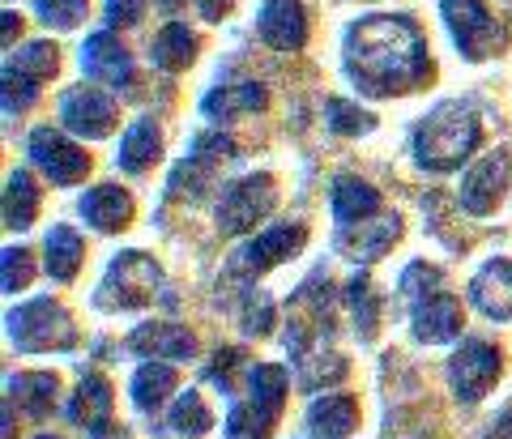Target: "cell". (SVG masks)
<instances>
[{"mask_svg": "<svg viewBox=\"0 0 512 439\" xmlns=\"http://www.w3.org/2000/svg\"><path fill=\"white\" fill-rule=\"evenodd\" d=\"M346 73L350 81L384 99V94H406L414 86H423L431 77V60H427V43L419 35V26L397 13H376V18H359L346 30Z\"/></svg>", "mask_w": 512, "mask_h": 439, "instance_id": "cell-1", "label": "cell"}, {"mask_svg": "<svg viewBox=\"0 0 512 439\" xmlns=\"http://www.w3.org/2000/svg\"><path fill=\"white\" fill-rule=\"evenodd\" d=\"M478 137H483V128H478L474 107L448 99L440 107H431L423 124L414 128L410 150L419 158V167L427 171H453L478 150Z\"/></svg>", "mask_w": 512, "mask_h": 439, "instance_id": "cell-2", "label": "cell"}, {"mask_svg": "<svg viewBox=\"0 0 512 439\" xmlns=\"http://www.w3.org/2000/svg\"><path fill=\"white\" fill-rule=\"evenodd\" d=\"M286 393H291V380H286L282 367H274V363L248 367V397L231 405L227 439H269L282 418Z\"/></svg>", "mask_w": 512, "mask_h": 439, "instance_id": "cell-3", "label": "cell"}, {"mask_svg": "<svg viewBox=\"0 0 512 439\" xmlns=\"http://www.w3.org/2000/svg\"><path fill=\"white\" fill-rule=\"evenodd\" d=\"M5 324H9V341L18 350H26V354H35V350H69L77 341L69 312H64L60 303H52V299H30L22 307H13Z\"/></svg>", "mask_w": 512, "mask_h": 439, "instance_id": "cell-4", "label": "cell"}, {"mask_svg": "<svg viewBox=\"0 0 512 439\" xmlns=\"http://www.w3.org/2000/svg\"><path fill=\"white\" fill-rule=\"evenodd\" d=\"M163 286V269H158V260L146 256V252H120L111 260L107 278L99 286V307L107 312H128V307H146L154 299V290Z\"/></svg>", "mask_w": 512, "mask_h": 439, "instance_id": "cell-5", "label": "cell"}, {"mask_svg": "<svg viewBox=\"0 0 512 439\" xmlns=\"http://www.w3.org/2000/svg\"><path fill=\"white\" fill-rule=\"evenodd\" d=\"M274 205H278L274 175H244V180L227 184V192H222V201H218V231L222 235H244L261 218L274 214Z\"/></svg>", "mask_w": 512, "mask_h": 439, "instance_id": "cell-6", "label": "cell"}, {"mask_svg": "<svg viewBox=\"0 0 512 439\" xmlns=\"http://www.w3.org/2000/svg\"><path fill=\"white\" fill-rule=\"evenodd\" d=\"M440 13L466 60H487L500 47V30H495V18L483 0H440Z\"/></svg>", "mask_w": 512, "mask_h": 439, "instance_id": "cell-7", "label": "cell"}, {"mask_svg": "<svg viewBox=\"0 0 512 439\" xmlns=\"http://www.w3.org/2000/svg\"><path fill=\"white\" fill-rule=\"evenodd\" d=\"M26 150H30V162H35L52 184H77V180H86V171H90V154L82 145H73L64 133H56V128H35Z\"/></svg>", "mask_w": 512, "mask_h": 439, "instance_id": "cell-8", "label": "cell"}, {"mask_svg": "<svg viewBox=\"0 0 512 439\" xmlns=\"http://www.w3.org/2000/svg\"><path fill=\"white\" fill-rule=\"evenodd\" d=\"M495 376H500V350L487 346V341H461V350L448 359V384L466 405L483 401Z\"/></svg>", "mask_w": 512, "mask_h": 439, "instance_id": "cell-9", "label": "cell"}, {"mask_svg": "<svg viewBox=\"0 0 512 439\" xmlns=\"http://www.w3.org/2000/svg\"><path fill=\"white\" fill-rule=\"evenodd\" d=\"M60 120L69 133L99 141V137H111V128H116V103L94 86H73L60 99Z\"/></svg>", "mask_w": 512, "mask_h": 439, "instance_id": "cell-10", "label": "cell"}, {"mask_svg": "<svg viewBox=\"0 0 512 439\" xmlns=\"http://www.w3.org/2000/svg\"><path fill=\"white\" fill-rule=\"evenodd\" d=\"M508 175H512V158L504 150L487 154L478 167L466 171V180H461V209H466V214H491L508 188Z\"/></svg>", "mask_w": 512, "mask_h": 439, "instance_id": "cell-11", "label": "cell"}, {"mask_svg": "<svg viewBox=\"0 0 512 439\" xmlns=\"http://www.w3.org/2000/svg\"><path fill=\"white\" fill-rule=\"evenodd\" d=\"M303 239H308L303 226H274V231L256 235L248 248H239L235 260H231V269L235 273H265V269H274L278 260L291 256L295 248H303Z\"/></svg>", "mask_w": 512, "mask_h": 439, "instance_id": "cell-12", "label": "cell"}, {"mask_svg": "<svg viewBox=\"0 0 512 439\" xmlns=\"http://www.w3.org/2000/svg\"><path fill=\"white\" fill-rule=\"evenodd\" d=\"M410 329L419 341H427V346L453 341L461 333V303L453 295H444V290H436V295H427L410 307Z\"/></svg>", "mask_w": 512, "mask_h": 439, "instance_id": "cell-13", "label": "cell"}, {"mask_svg": "<svg viewBox=\"0 0 512 439\" xmlns=\"http://www.w3.org/2000/svg\"><path fill=\"white\" fill-rule=\"evenodd\" d=\"M397 239H402V222L397 218H363L338 231V252L350 260H380Z\"/></svg>", "mask_w": 512, "mask_h": 439, "instance_id": "cell-14", "label": "cell"}, {"mask_svg": "<svg viewBox=\"0 0 512 439\" xmlns=\"http://www.w3.org/2000/svg\"><path fill=\"white\" fill-rule=\"evenodd\" d=\"M82 69L86 77L103 81V86H128L133 81V60H128L124 43L116 35H107V30H99V35H90L82 43Z\"/></svg>", "mask_w": 512, "mask_h": 439, "instance_id": "cell-15", "label": "cell"}, {"mask_svg": "<svg viewBox=\"0 0 512 439\" xmlns=\"http://www.w3.org/2000/svg\"><path fill=\"white\" fill-rule=\"evenodd\" d=\"M470 303L491 320H512V260H487L470 282Z\"/></svg>", "mask_w": 512, "mask_h": 439, "instance_id": "cell-16", "label": "cell"}, {"mask_svg": "<svg viewBox=\"0 0 512 439\" xmlns=\"http://www.w3.org/2000/svg\"><path fill=\"white\" fill-rule=\"evenodd\" d=\"M261 39L278 52H295L308 43V18L299 0H265L261 9Z\"/></svg>", "mask_w": 512, "mask_h": 439, "instance_id": "cell-17", "label": "cell"}, {"mask_svg": "<svg viewBox=\"0 0 512 439\" xmlns=\"http://www.w3.org/2000/svg\"><path fill=\"white\" fill-rule=\"evenodd\" d=\"M128 350L146 354V359H192L197 354V337H192L184 324H141V329L128 337Z\"/></svg>", "mask_w": 512, "mask_h": 439, "instance_id": "cell-18", "label": "cell"}, {"mask_svg": "<svg viewBox=\"0 0 512 439\" xmlns=\"http://www.w3.org/2000/svg\"><path fill=\"white\" fill-rule=\"evenodd\" d=\"M82 214L86 222L94 226V231H124L128 218H133V201H128V192L116 188V184H99V188H90L86 197H82Z\"/></svg>", "mask_w": 512, "mask_h": 439, "instance_id": "cell-19", "label": "cell"}, {"mask_svg": "<svg viewBox=\"0 0 512 439\" xmlns=\"http://www.w3.org/2000/svg\"><path fill=\"white\" fill-rule=\"evenodd\" d=\"M359 427V405L333 393V397H316L308 410V431L312 439H346L350 431Z\"/></svg>", "mask_w": 512, "mask_h": 439, "instance_id": "cell-20", "label": "cell"}, {"mask_svg": "<svg viewBox=\"0 0 512 439\" xmlns=\"http://www.w3.org/2000/svg\"><path fill=\"white\" fill-rule=\"evenodd\" d=\"M269 103L265 86H256V81H239V86H218L201 99V111L210 120H231V116H252V111H261Z\"/></svg>", "mask_w": 512, "mask_h": 439, "instance_id": "cell-21", "label": "cell"}, {"mask_svg": "<svg viewBox=\"0 0 512 439\" xmlns=\"http://www.w3.org/2000/svg\"><path fill=\"white\" fill-rule=\"evenodd\" d=\"M150 60H154V69H163V73L188 69V64L197 60V35H192L188 26H180V22L163 26L154 35V43H150Z\"/></svg>", "mask_w": 512, "mask_h": 439, "instance_id": "cell-22", "label": "cell"}, {"mask_svg": "<svg viewBox=\"0 0 512 439\" xmlns=\"http://www.w3.org/2000/svg\"><path fill=\"white\" fill-rule=\"evenodd\" d=\"M380 209V192L372 184L355 180V175H342V180H333V218L342 226L350 222H363V218H376Z\"/></svg>", "mask_w": 512, "mask_h": 439, "instance_id": "cell-23", "label": "cell"}, {"mask_svg": "<svg viewBox=\"0 0 512 439\" xmlns=\"http://www.w3.org/2000/svg\"><path fill=\"white\" fill-rule=\"evenodd\" d=\"M158 154H163V137H158V124H154V120H137V124L124 133V141H120L116 162H120V171L141 175L146 167H154Z\"/></svg>", "mask_w": 512, "mask_h": 439, "instance_id": "cell-24", "label": "cell"}, {"mask_svg": "<svg viewBox=\"0 0 512 439\" xmlns=\"http://www.w3.org/2000/svg\"><path fill=\"white\" fill-rule=\"evenodd\" d=\"M56 376L52 371H22L9 380V401H18L30 418H47L56 405Z\"/></svg>", "mask_w": 512, "mask_h": 439, "instance_id": "cell-25", "label": "cell"}, {"mask_svg": "<svg viewBox=\"0 0 512 439\" xmlns=\"http://www.w3.org/2000/svg\"><path fill=\"white\" fill-rule=\"evenodd\" d=\"M69 418L86 431L103 427V422L111 418V384L103 376H86L82 384H77L73 401H69Z\"/></svg>", "mask_w": 512, "mask_h": 439, "instance_id": "cell-26", "label": "cell"}, {"mask_svg": "<svg viewBox=\"0 0 512 439\" xmlns=\"http://www.w3.org/2000/svg\"><path fill=\"white\" fill-rule=\"evenodd\" d=\"M0 214H5L9 231H26V226L35 222V214H39V188H35V175H30V171H13L9 175Z\"/></svg>", "mask_w": 512, "mask_h": 439, "instance_id": "cell-27", "label": "cell"}, {"mask_svg": "<svg viewBox=\"0 0 512 439\" xmlns=\"http://www.w3.org/2000/svg\"><path fill=\"white\" fill-rule=\"evenodd\" d=\"M47 273H52L56 282H73L77 269H82V239H77L73 226H52V235H47Z\"/></svg>", "mask_w": 512, "mask_h": 439, "instance_id": "cell-28", "label": "cell"}, {"mask_svg": "<svg viewBox=\"0 0 512 439\" xmlns=\"http://www.w3.org/2000/svg\"><path fill=\"white\" fill-rule=\"evenodd\" d=\"M167 393H175V367L171 363H146L133 376V401L137 410H158L167 401Z\"/></svg>", "mask_w": 512, "mask_h": 439, "instance_id": "cell-29", "label": "cell"}, {"mask_svg": "<svg viewBox=\"0 0 512 439\" xmlns=\"http://www.w3.org/2000/svg\"><path fill=\"white\" fill-rule=\"evenodd\" d=\"M346 299H350V312H355L359 337H363V341H372V337H376V329H380V299H376L372 282H367L363 273H359V278H350Z\"/></svg>", "mask_w": 512, "mask_h": 439, "instance_id": "cell-30", "label": "cell"}, {"mask_svg": "<svg viewBox=\"0 0 512 439\" xmlns=\"http://www.w3.org/2000/svg\"><path fill=\"white\" fill-rule=\"evenodd\" d=\"M214 427V414L205 410V401L201 393H180V401L171 405V431H180V435H205Z\"/></svg>", "mask_w": 512, "mask_h": 439, "instance_id": "cell-31", "label": "cell"}, {"mask_svg": "<svg viewBox=\"0 0 512 439\" xmlns=\"http://www.w3.org/2000/svg\"><path fill=\"white\" fill-rule=\"evenodd\" d=\"M0 81H5L0 99H5V111H9V116H18V111H30V107H35V99H39V81L30 77V73H22L18 64H9Z\"/></svg>", "mask_w": 512, "mask_h": 439, "instance_id": "cell-32", "label": "cell"}, {"mask_svg": "<svg viewBox=\"0 0 512 439\" xmlns=\"http://www.w3.org/2000/svg\"><path fill=\"white\" fill-rule=\"evenodd\" d=\"M325 120H329L333 133H342V137H359V133H372L376 128V116H367L363 107L346 103V99H329L325 103Z\"/></svg>", "mask_w": 512, "mask_h": 439, "instance_id": "cell-33", "label": "cell"}, {"mask_svg": "<svg viewBox=\"0 0 512 439\" xmlns=\"http://www.w3.org/2000/svg\"><path fill=\"white\" fill-rule=\"evenodd\" d=\"M346 376V363L338 354H312V359H299V388L316 393L320 384H338Z\"/></svg>", "mask_w": 512, "mask_h": 439, "instance_id": "cell-34", "label": "cell"}, {"mask_svg": "<svg viewBox=\"0 0 512 439\" xmlns=\"http://www.w3.org/2000/svg\"><path fill=\"white\" fill-rule=\"evenodd\" d=\"M13 64H18L22 73H30L35 81H43V77H52L60 69V52H56V43H26Z\"/></svg>", "mask_w": 512, "mask_h": 439, "instance_id": "cell-35", "label": "cell"}, {"mask_svg": "<svg viewBox=\"0 0 512 439\" xmlns=\"http://www.w3.org/2000/svg\"><path fill=\"white\" fill-rule=\"evenodd\" d=\"M30 278H35V265H30L26 248H5L0 252V286L5 290H26Z\"/></svg>", "mask_w": 512, "mask_h": 439, "instance_id": "cell-36", "label": "cell"}, {"mask_svg": "<svg viewBox=\"0 0 512 439\" xmlns=\"http://www.w3.org/2000/svg\"><path fill=\"white\" fill-rule=\"evenodd\" d=\"M440 286H444V273H440V269H431V265H423V260L402 273V295H406L410 303H419V299H427V295H436Z\"/></svg>", "mask_w": 512, "mask_h": 439, "instance_id": "cell-37", "label": "cell"}, {"mask_svg": "<svg viewBox=\"0 0 512 439\" xmlns=\"http://www.w3.org/2000/svg\"><path fill=\"white\" fill-rule=\"evenodd\" d=\"M35 9H39V18L56 30H73L86 18V0H35Z\"/></svg>", "mask_w": 512, "mask_h": 439, "instance_id": "cell-38", "label": "cell"}, {"mask_svg": "<svg viewBox=\"0 0 512 439\" xmlns=\"http://www.w3.org/2000/svg\"><path fill=\"white\" fill-rule=\"evenodd\" d=\"M244 329L256 337H265L274 329V303H269L261 290H248V299H244Z\"/></svg>", "mask_w": 512, "mask_h": 439, "instance_id": "cell-39", "label": "cell"}, {"mask_svg": "<svg viewBox=\"0 0 512 439\" xmlns=\"http://www.w3.org/2000/svg\"><path fill=\"white\" fill-rule=\"evenodd\" d=\"M235 367H244V354H239V350H218L214 354V367H210V380L214 384H222V393H231V388H235Z\"/></svg>", "mask_w": 512, "mask_h": 439, "instance_id": "cell-40", "label": "cell"}, {"mask_svg": "<svg viewBox=\"0 0 512 439\" xmlns=\"http://www.w3.org/2000/svg\"><path fill=\"white\" fill-rule=\"evenodd\" d=\"M103 9L111 26H133L146 13V0H103Z\"/></svg>", "mask_w": 512, "mask_h": 439, "instance_id": "cell-41", "label": "cell"}, {"mask_svg": "<svg viewBox=\"0 0 512 439\" xmlns=\"http://www.w3.org/2000/svg\"><path fill=\"white\" fill-rule=\"evenodd\" d=\"M192 154H201V158H231V154H235V141H231V137H222V133H214V137H197Z\"/></svg>", "mask_w": 512, "mask_h": 439, "instance_id": "cell-42", "label": "cell"}, {"mask_svg": "<svg viewBox=\"0 0 512 439\" xmlns=\"http://www.w3.org/2000/svg\"><path fill=\"white\" fill-rule=\"evenodd\" d=\"M235 0H201V18L205 22H222V13H231Z\"/></svg>", "mask_w": 512, "mask_h": 439, "instance_id": "cell-43", "label": "cell"}, {"mask_svg": "<svg viewBox=\"0 0 512 439\" xmlns=\"http://www.w3.org/2000/svg\"><path fill=\"white\" fill-rule=\"evenodd\" d=\"M0 26H5V47H9V43H13V35L22 30V18H18L13 9H5V13H0Z\"/></svg>", "mask_w": 512, "mask_h": 439, "instance_id": "cell-44", "label": "cell"}, {"mask_svg": "<svg viewBox=\"0 0 512 439\" xmlns=\"http://www.w3.org/2000/svg\"><path fill=\"white\" fill-rule=\"evenodd\" d=\"M107 427H111V422H103V427H94L90 435H94V439H124V435H120V427H116V431H111V435H107Z\"/></svg>", "mask_w": 512, "mask_h": 439, "instance_id": "cell-45", "label": "cell"}, {"mask_svg": "<svg viewBox=\"0 0 512 439\" xmlns=\"http://www.w3.org/2000/svg\"><path fill=\"white\" fill-rule=\"evenodd\" d=\"M491 439H512V414L500 422V427H495V435H491Z\"/></svg>", "mask_w": 512, "mask_h": 439, "instance_id": "cell-46", "label": "cell"}, {"mask_svg": "<svg viewBox=\"0 0 512 439\" xmlns=\"http://www.w3.org/2000/svg\"><path fill=\"white\" fill-rule=\"evenodd\" d=\"M158 5H163L167 13H175V9H180V5H184V0H158Z\"/></svg>", "mask_w": 512, "mask_h": 439, "instance_id": "cell-47", "label": "cell"}, {"mask_svg": "<svg viewBox=\"0 0 512 439\" xmlns=\"http://www.w3.org/2000/svg\"><path fill=\"white\" fill-rule=\"evenodd\" d=\"M39 439H56V435H39Z\"/></svg>", "mask_w": 512, "mask_h": 439, "instance_id": "cell-48", "label": "cell"}]
</instances>
